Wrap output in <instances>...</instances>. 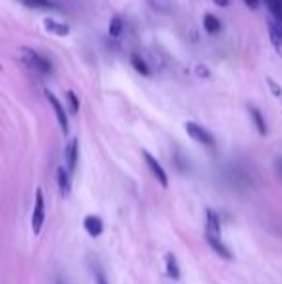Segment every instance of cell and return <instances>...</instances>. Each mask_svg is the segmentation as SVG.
<instances>
[{
  "mask_svg": "<svg viewBox=\"0 0 282 284\" xmlns=\"http://www.w3.org/2000/svg\"><path fill=\"white\" fill-rule=\"evenodd\" d=\"M43 224H45V198H43V190L39 187L35 192V209H33V215H31V230H33V234H41Z\"/></svg>",
  "mask_w": 282,
  "mask_h": 284,
  "instance_id": "1",
  "label": "cell"
},
{
  "mask_svg": "<svg viewBox=\"0 0 282 284\" xmlns=\"http://www.w3.org/2000/svg\"><path fill=\"white\" fill-rule=\"evenodd\" d=\"M185 132H187V136L192 137L194 141H197V143H201V145H205V147H215V137H213V134L209 132V130H205V128H201L199 124L196 122H185Z\"/></svg>",
  "mask_w": 282,
  "mask_h": 284,
  "instance_id": "2",
  "label": "cell"
},
{
  "mask_svg": "<svg viewBox=\"0 0 282 284\" xmlns=\"http://www.w3.org/2000/svg\"><path fill=\"white\" fill-rule=\"evenodd\" d=\"M22 54H24V60L27 62L33 70H37L41 74H50V62L47 60V58H43L39 52L24 47V49H22Z\"/></svg>",
  "mask_w": 282,
  "mask_h": 284,
  "instance_id": "3",
  "label": "cell"
},
{
  "mask_svg": "<svg viewBox=\"0 0 282 284\" xmlns=\"http://www.w3.org/2000/svg\"><path fill=\"white\" fill-rule=\"evenodd\" d=\"M141 155H143V159H145V162H147L149 170L153 172V176L157 178V182H159L162 187H168V176H166V172H164V168L160 166V162L149 153V151H141Z\"/></svg>",
  "mask_w": 282,
  "mask_h": 284,
  "instance_id": "4",
  "label": "cell"
},
{
  "mask_svg": "<svg viewBox=\"0 0 282 284\" xmlns=\"http://www.w3.org/2000/svg\"><path fill=\"white\" fill-rule=\"evenodd\" d=\"M228 178H230V184H232L234 187H238L240 192H244V190H247V187L251 185V176H249V172L244 170V168H240V166H232L230 172H228Z\"/></svg>",
  "mask_w": 282,
  "mask_h": 284,
  "instance_id": "5",
  "label": "cell"
},
{
  "mask_svg": "<svg viewBox=\"0 0 282 284\" xmlns=\"http://www.w3.org/2000/svg\"><path fill=\"white\" fill-rule=\"evenodd\" d=\"M47 95V99H49L50 103V107L54 109V114H56V120H58V124H60V128H62V132L64 134H68V116H66V112H64V107H62V103L50 91H47L45 93Z\"/></svg>",
  "mask_w": 282,
  "mask_h": 284,
  "instance_id": "6",
  "label": "cell"
},
{
  "mask_svg": "<svg viewBox=\"0 0 282 284\" xmlns=\"http://www.w3.org/2000/svg\"><path fill=\"white\" fill-rule=\"evenodd\" d=\"M205 236L211 238H221L222 226H221V217L219 213H215L213 209H207V223H205Z\"/></svg>",
  "mask_w": 282,
  "mask_h": 284,
  "instance_id": "7",
  "label": "cell"
},
{
  "mask_svg": "<svg viewBox=\"0 0 282 284\" xmlns=\"http://www.w3.org/2000/svg\"><path fill=\"white\" fill-rule=\"evenodd\" d=\"M83 228H85V232L89 236L97 238V236L103 234L105 224H103V219L97 217V215H87L85 219H83Z\"/></svg>",
  "mask_w": 282,
  "mask_h": 284,
  "instance_id": "8",
  "label": "cell"
},
{
  "mask_svg": "<svg viewBox=\"0 0 282 284\" xmlns=\"http://www.w3.org/2000/svg\"><path fill=\"white\" fill-rule=\"evenodd\" d=\"M77 159H79V141L72 139L66 147V166H68V172H74L77 168Z\"/></svg>",
  "mask_w": 282,
  "mask_h": 284,
  "instance_id": "9",
  "label": "cell"
},
{
  "mask_svg": "<svg viewBox=\"0 0 282 284\" xmlns=\"http://www.w3.org/2000/svg\"><path fill=\"white\" fill-rule=\"evenodd\" d=\"M269 37H270V43H272L274 50H276V54L282 58V24L274 22V20H270L269 22Z\"/></svg>",
  "mask_w": 282,
  "mask_h": 284,
  "instance_id": "10",
  "label": "cell"
},
{
  "mask_svg": "<svg viewBox=\"0 0 282 284\" xmlns=\"http://www.w3.org/2000/svg\"><path fill=\"white\" fill-rule=\"evenodd\" d=\"M56 182H58V190H60V194L64 196V198H68V196H70V192H72V178H70L68 168H64V166L58 168Z\"/></svg>",
  "mask_w": 282,
  "mask_h": 284,
  "instance_id": "11",
  "label": "cell"
},
{
  "mask_svg": "<svg viewBox=\"0 0 282 284\" xmlns=\"http://www.w3.org/2000/svg\"><path fill=\"white\" fill-rule=\"evenodd\" d=\"M205 240H207V244L211 246V249L217 253V255H221L222 259H232V253H230V249L222 244L221 238H211V236H205Z\"/></svg>",
  "mask_w": 282,
  "mask_h": 284,
  "instance_id": "12",
  "label": "cell"
},
{
  "mask_svg": "<svg viewBox=\"0 0 282 284\" xmlns=\"http://www.w3.org/2000/svg\"><path fill=\"white\" fill-rule=\"evenodd\" d=\"M164 265H166V274H168V278L180 280L182 272H180V265H178V259H176L174 253H166V255H164Z\"/></svg>",
  "mask_w": 282,
  "mask_h": 284,
  "instance_id": "13",
  "label": "cell"
},
{
  "mask_svg": "<svg viewBox=\"0 0 282 284\" xmlns=\"http://www.w3.org/2000/svg\"><path fill=\"white\" fill-rule=\"evenodd\" d=\"M43 24H45V29H47V31L58 35V37H66V35L70 33V27H68V25L60 24V22H56V20H52V18H47Z\"/></svg>",
  "mask_w": 282,
  "mask_h": 284,
  "instance_id": "14",
  "label": "cell"
},
{
  "mask_svg": "<svg viewBox=\"0 0 282 284\" xmlns=\"http://www.w3.org/2000/svg\"><path fill=\"white\" fill-rule=\"evenodd\" d=\"M249 112H251V118H253V124H255L257 132L261 134V136H267V134H269V128H267L265 116L261 114V111H259V109H255V107H249Z\"/></svg>",
  "mask_w": 282,
  "mask_h": 284,
  "instance_id": "15",
  "label": "cell"
},
{
  "mask_svg": "<svg viewBox=\"0 0 282 284\" xmlns=\"http://www.w3.org/2000/svg\"><path fill=\"white\" fill-rule=\"evenodd\" d=\"M203 27H205L207 33L215 35V33L221 31V22H219V18H215L213 14H207V16L203 18Z\"/></svg>",
  "mask_w": 282,
  "mask_h": 284,
  "instance_id": "16",
  "label": "cell"
},
{
  "mask_svg": "<svg viewBox=\"0 0 282 284\" xmlns=\"http://www.w3.org/2000/svg\"><path fill=\"white\" fill-rule=\"evenodd\" d=\"M265 4H267V8H269V12L274 16V20L282 24V2L280 0H265Z\"/></svg>",
  "mask_w": 282,
  "mask_h": 284,
  "instance_id": "17",
  "label": "cell"
},
{
  "mask_svg": "<svg viewBox=\"0 0 282 284\" xmlns=\"http://www.w3.org/2000/svg\"><path fill=\"white\" fill-rule=\"evenodd\" d=\"M132 66L135 68V72H137V74L145 75V77H147V75H151V72H149V66L145 64V60H143V58H139V56H135V54L132 56Z\"/></svg>",
  "mask_w": 282,
  "mask_h": 284,
  "instance_id": "18",
  "label": "cell"
},
{
  "mask_svg": "<svg viewBox=\"0 0 282 284\" xmlns=\"http://www.w3.org/2000/svg\"><path fill=\"white\" fill-rule=\"evenodd\" d=\"M25 6L29 8H43V10H49V8H56L50 0H22Z\"/></svg>",
  "mask_w": 282,
  "mask_h": 284,
  "instance_id": "19",
  "label": "cell"
},
{
  "mask_svg": "<svg viewBox=\"0 0 282 284\" xmlns=\"http://www.w3.org/2000/svg\"><path fill=\"white\" fill-rule=\"evenodd\" d=\"M109 33H111V37H120V33H122V18H118V16L112 18L111 25H109Z\"/></svg>",
  "mask_w": 282,
  "mask_h": 284,
  "instance_id": "20",
  "label": "cell"
},
{
  "mask_svg": "<svg viewBox=\"0 0 282 284\" xmlns=\"http://www.w3.org/2000/svg\"><path fill=\"white\" fill-rule=\"evenodd\" d=\"M68 103H70V112H72V114H77V112H79V99L75 97L74 91H68Z\"/></svg>",
  "mask_w": 282,
  "mask_h": 284,
  "instance_id": "21",
  "label": "cell"
},
{
  "mask_svg": "<svg viewBox=\"0 0 282 284\" xmlns=\"http://www.w3.org/2000/svg\"><path fill=\"white\" fill-rule=\"evenodd\" d=\"M93 276H95V282H97V284H109V282H107V276H105V272H103V269H101L99 265H93Z\"/></svg>",
  "mask_w": 282,
  "mask_h": 284,
  "instance_id": "22",
  "label": "cell"
},
{
  "mask_svg": "<svg viewBox=\"0 0 282 284\" xmlns=\"http://www.w3.org/2000/svg\"><path fill=\"white\" fill-rule=\"evenodd\" d=\"M267 83H269L272 95H274V97H278V99H282V87L278 85V83H276L272 77H267Z\"/></svg>",
  "mask_w": 282,
  "mask_h": 284,
  "instance_id": "23",
  "label": "cell"
},
{
  "mask_svg": "<svg viewBox=\"0 0 282 284\" xmlns=\"http://www.w3.org/2000/svg\"><path fill=\"white\" fill-rule=\"evenodd\" d=\"M197 74L201 75V77H209V68H205V66H197Z\"/></svg>",
  "mask_w": 282,
  "mask_h": 284,
  "instance_id": "24",
  "label": "cell"
},
{
  "mask_svg": "<svg viewBox=\"0 0 282 284\" xmlns=\"http://www.w3.org/2000/svg\"><path fill=\"white\" fill-rule=\"evenodd\" d=\"M244 2L251 8V10H257L259 8V0H244Z\"/></svg>",
  "mask_w": 282,
  "mask_h": 284,
  "instance_id": "25",
  "label": "cell"
},
{
  "mask_svg": "<svg viewBox=\"0 0 282 284\" xmlns=\"http://www.w3.org/2000/svg\"><path fill=\"white\" fill-rule=\"evenodd\" d=\"M213 2H215L219 8H226V6L230 4V0H213Z\"/></svg>",
  "mask_w": 282,
  "mask_h": 284,
  "instance_id": "26",
  "label": "cell"
},
{
  "mask_svg": "<svg viewBox=\"0 0 282 284\" xmlns=\"http://www.w3.org/2000/svg\"><path fill=\"white\" fill-rule=\"evenodd\" d=\"M276 172H278V176H280V180H282V157L276 159Z\"/></svg>",
  "mask_w": 282,
  "mask_h": 284,
  "instance_id": "27",
  "label": "cell"
},
{
  "mask_svg": "<svg viewBox=\"0 0 282 284\" xmlns=\"http://www.w3.org/2000/svg\"><path fill=\"white\" fill-rule=\"evenodd\" d=\"M0 70H2V66H0Z\"/></svg>",
  "mask_w": 282,
  "mask_h": 284,
  "instance_id": "28",
  "label": "cell"
},
{
  "mask_svg": "<svg viewBox=\"0 0 282 284\" xmlns=\"http://www.w3.org/2000/svg\"><path fill=\"white\" fill-rule=\"evenodd\" d=\"M280 2H282V0H280Z\"/></svg>",
  "mask_w": 282,
  "mask_h": 284,
  "instance_id": "29",
  "label": "cell"
}]
</instances>
